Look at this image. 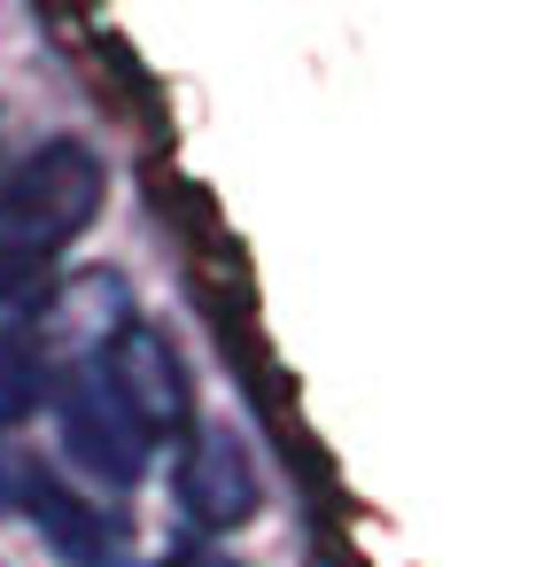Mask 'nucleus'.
I'll use <instances>...</instances> for the list:
<instances>
[{"mask_svg":"<svg viewBox=\"0 0 559 567\" xmlns=\"http://www.w3.org/2000/svg\"><path fill=\"white\" fill-rule=\"evenodd\" d=\"M102 195H110V172L71 133H55L9 164V179H0V311L9 319L40 311L63 249L102 218Z\"/></svg>","mask_w":559,"mask_h":567,"instance_id":"f257e3e1","label":"nucleus"},{"mask_svg":"<svg viewBox=\"0 0 559 567\" xmlns=\"http://www.w3.org/2000/svg\"><path fill=\"white\" fill-rule=\"evenodd\" d=\"M94 381H102V396L148 435V451H164V443H187V427H195V389H187V365H179V350H172V334L156 327V319H125L94 358H79Z\"/></svg>","mask_w":559,"mask_h":567,"instance_id":"f03ea898","label":"nucleus"},{"mask_svg":"<svg viewBox=\"0 0 559 567\" xmlns=\"http://www.w3.org/2000/svg\"><path fill=\"white\" fill-rule=\"evenodd\" d=\"M48 404H55V427H63V458L86 474V482H102V489H141V474H148V435L102 396V381L86 373V365H55V381H48Z\"/></svg>","mask_w":559,"mask_h":567,"instance_id":"7ed1b4c3","label":"nucleus"},{"mask_svg":"<svg viewBox=\"0 0 559 567\" xmlns=\"http://www.w3.org/2000/svg\"><path fill=\"white\" fill-rule=\"evenodd\" d=\"M172 489H179V513H187V528H195L203 544H210V536L249 528V520H257V505H265V482H257L249 443H241L234 427H218V420L187 427Z\"/></svg>","mask_w":559,"mask_h":567,"instance_id":"20e7f679","label":"nucleus"},{"mask_svg":"<svg viewBox=\"0 0 559 567\" xmlns=\"http://www.w3.org/2000/svg\"><path fill=\"white\" fill-rule=\"evenodd\" d=\"M48 381H55V365H48L32 319H0V435H17L48 404Z\"/></svg>","mask_w":559,"mask_h":567,"instance_id":"39448f33","label":"nucleus"},{"mask_svg":"<svg viewBox=\"0 0 559 567\" xmlns=\"http://www.w3.org/2000/svg\"><path fill=\"white\" fill-rule=\"evenodd\" d=\"M164 567H234V559H226V551H218V544H203V536H179V544H172V559H164Z\"/></svg>","mask_w":559,"mask_h":567,"instance_id":"423d86ee","label":"nucleus"},{"mask_svg":"<svg viewBox=\"0 0 559 567\" xmlns=\"http://www.w3.org/2000/svg\"><path fill=\"white\" fill-rule=\"evenodd\" d=\"M117 567H141V559H117Z\"/></svg>","mask_w":559,"mask_h":567,"instance_id":"0eeeda50","label":"nucleus"}]
</instances>
